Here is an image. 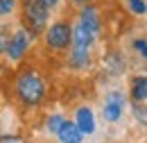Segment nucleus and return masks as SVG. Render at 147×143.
Returning <instances> with one entry per match:
<instances>
[{"mask_svg": "<svg viewBox=\"0 0 147 143\" xmlns=\"http://www.w3.org/2000/svg\"><path fill=\"white\" fill-rule=\"evenodd\" d=\"M16 91H18V98L25 105H38L43 100L45 84L34 73H23L18 77V82H16Z\"/></svg>", "mask_w": 147, "mask_h": 143, "instance_id": "1", "label": "nucleus"}, {"mask_svg": "<svg viewBox=\"0 0 147 143\" xmlns=\"http://www.w3.org/2000/svg\"><path fill=\"white\" fill-rule=\"evenodd\" d=\"M48 7L41 2V0H23V20L25 25L30 27V32H43L45 30V23H48Z\"/></svg>", "mask_w": 147, "mask_h": 143, "instance_id": "2", "label": "nucleus"}, {"mask_svg": "<svg viewBox=\"0 0 147 143\" xmlns=\"http://www.w3.org/2000/svg\"><path fill=\"white\" fill-rule=\"evenodd\" d=\"M73 43V30L66 23H55L48 30V46L52 50H66Z\"/></svg>", "mask_w": 147, "mask_h": 143, "instance_id": "3", "label": "nucleus"}, {"mask_svg": "<svg viewBox=\"0 0 147 143\" xmlns=\"http://www.w3.org/2000/svg\"><path fill=\"white\" fill-rule=\"evenodd\" d=\"M27 43H30V36H27V32H25V30H18V32H14L11 41H9V48H7V54H9V59L18 61L20 57L25 54V50H27Z\"/></svg>", "mask_w": 147, "mask_h": 143, "instance_id": "4", "label": "nucleus"}, {"mask_svg": "<svg viewBox=\"0 0 147 143\" xmlns=\"http://www.w3.org/2000/svg\"><path fill=\"white\" fill-rule=\"evenodd\" d=\"M122 95L120 93H109L107 95V105H104V118L107 121H118L120 116H122Z\"/></svg>", "mask_w": 147, "mask_h": 143, "instance_id": "5", "label": "nucleus"}, {"mask_svg": "<svg viewBox=\"0 0 147 143\" xmlns=\"http://www.w3.org/2000/svg\"><path fill=\"white\" fill-rule=\"evenodd\" d=\"M79 25L88 32L91 36H97L100 32V18H97V12L91 9V7H86V9H82V16H79Z\"/></svg>", "mask_w": 147, "mask_h": 143, "instance_id": "6", "label": "nucleus"}, {"mask_svg": "<svg viewBox=\"0 0 147 143\" xmlns=\"http://www.w3.org/2000/svg\"><path fill=\"white\" fill-rule=\"evenodd\" d=\"M57 134H59L61 143H79V141H82V132H79V127L75 125V123H70V121H63Z\"/></svg>", "mask_w": 147, "mask_h": 143, "instance_id": "7", "label": "nucleus"}, {"mask_svg": "<svg viewBox=\"0 0 147 143\" xmlns=\"http://www.w3.org/2000/svg\"><path fill=\"white\" fill-rule=\"evenodd\" d=\"M75 125L79 127L82 134H91L95 129V121H93V111L88 107H82L77 109V118H75Z\"/></svg>", "mask_w": 147, "mask_h": 143, "instance_id": "8", "label": "nucleus"}, {"mask_svg": "<svg viewBox=\"0 0 147 143\" xmlns=\"http://www.w3.org/2000/svg\"><path fill=\"white\" fill-rule=\"evenodd\" d=\"M93 39H95V36H91L82 25H77L75 32H73V46H75L73 50H88L91 43H93Z\"/></svg>", "mask_w": 147, "mask_h": 143, "instance_id": "9", "label": "nucleus"}, {"mask_svg": "<svg viewBox=\"0 0 147 143\" xmlns=\"http://www.w3.org/2000/svg\"><path fill=\"white\" fill-rule=\"evenodd\" d=\"M131 98L134 102H143L147 100V77H136L131 84Z\"/></svg>", "mask_w": 147, "mask_h": 143, "instance_id": "10", "label": "nucleus"}, {"mask_svg": "<svg viewBox=\"0 0 147 143\" xmlns=\"http://www.w3.org/2000/svg\"><path fill=\"white\" fill-rule=\"evenodd\" d=\"M70 64H73L75 68L86 66V64H88V50H73V54H70Z\"/></svg>", "mask_w": 147, "mask_h": 143, "instance_id": "11", "label": "nucleus"}, {"mask_svg": "<svg viewBox=\"0 0 147 143\" xmlns=\"http://www.w3.org/2000/svg\"><path fill=\"white\" fill-rule=\"evenodd\" d=\"M134 116H136V121H138V123L147 125V107H145V105L136 102V105H134Z\"/></svg>", "mask_w": 147, "mask_h": 143, "instance_id": "12", "label": "nucleus"}, {"mask_svg": "<svg viewBox=\"0 0 147 143\" xmlns=\"http://www.w3.org/2000/svg\"><path fill=\"white\" fill-rule=\"evenodd\" d=\"M14 7H16V0H0V16L11 14V12H14Z\"/></svg>", "mask_w": 147, "mask_h": 143, "instance_id": "13", "label": "nucleus"}, {"mask_svg": "<svg viewBox=\"0 0 147 143\" xmlns=\"http://www.w3.org/2000/svg\"><path fill=\"white\" fill-rule=\"evenodd\" d=\"M9 41H11V36L7 30H2L0 32V52H7V48H9Z\"/></svg>", "mask_w": 147, "mask_h": 143, "instance_id": "14", "label": "nucleus"}, {"mask_svg": "<svg viewBox=\"0 0 147 143\" xmlns=\"http://www.w3.org/2000/svg\"><path fill=\"white\" fill-rule=\"evenodd\" d=\"M129 2H131V9H134V12H138V14H145L147 12V5L143 0H129Z\"/></svg>", "mask_w": 147, "mask_h": 143, "instance_id": "15", "label": "nucleus"}, {"mask_svg": "<svg viewBox=\"0 0 147 143\" xmlns=\"http://www.w3.org/2000/svg\"><path fill=\"white\" fill-rule=\"evenodd\" d=\"M61 123H63V118H61V116H52V118H50V123H48V127H50L52 132H59Z\"/></svg>", "mask_w": 147, "mask_h": 143, "instance_id": "16", "label": "nucleus"}, {"mask_svg": "<svg viewBox=\"0 0 147 143\" xmlns=\"http://www.w3.org/2000/svg\"><path fill=\"white\" fill-rule=\"evenodd\" d=\"M134 46L138 48V52H140V54H145V57H147V43H145V41H136Z\"/></svg>", "mask_w": 147, "mask_h": 143, "instance_id": "17", "label": "nucleus"}, {"mask_svg": "<svg viewBox=\"0 0 147 143\" xmlns=\"http://www.w3.org/2000/svg\"><path fill=\"white\" fill-rule=\"evenodd\" d=\"M41 2H43L45 7H55V5H57V2H59V0H41Z\"/></svg>", "mask_w": 147, "mask_h": 143, "instance_id": "18", "label": "nucleus"}, {"mask_svg": "<svg viewBox=\"0 0 147 143\" xmlns=\"http://www.w3.org/2000/svg\"><path fill=\"white\" fill-rule=\"evenodd\" d=\"M75 2H79V5H82V2H91V0H75Z\"/></svg>", "mask_w": 147, "mask_h": 143, "instance_id": "19", "label": "nucleus"}]
</instances>
